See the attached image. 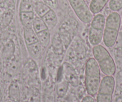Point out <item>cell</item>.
Wrapping results in <instances>:
<instances>
[{
    "mask_svg": "<svg viewBox=\"0 0 122 102\" xmlns=\"http://www.w3.org/2000/svg\"><path fill=\"white\" fill-rule=\"evenodd\" d=\"M114 56L116 68L118 69V71L122 70V49L118 47L116 48L114 51Z\"/></svg>",
    "mask_w": 122,
    "mask_h": 102,
    "instance_id": "cell-20",
    "label": "cell"
},
{
    "mask_svg": "<svg viewBox=\"0 0 122 102\" xmlns=\"http://www.w3.org/2000/svg\"><path fill=\"white\" fill-rule=\"evenodd\" d=\"M106 17L104 15L98 13L93 16L90 22L88 34L89 43L93 47L100 44L103 39Z\"/></svg>",
    "mask_w": 122,
    "mask_h": 102,
    "instance_id": "cell-4",
    "label": "cell"
},
{
    "mask_svg": "<svg viewBox=\"0 0 122 102\" xmlns=\"http://www.w3.org/2000/svg\"><path fill=\"white\" fill-rule=\"evenodd\" d=\"M3 9H1V8H0V16H1V15L2 13H3Z\"/></svg>",
    "mask_w": 122,
    "mask_h": 102,
    "instance_id": "cell-26",
    "label": "cell"
},
{
    "mask_svg": "<svg viewBox=\"0 0 122 102\" xmlns=\"http://www.w3.org/2000/svg\"><path fill=\"white\" fill-rule=\"evenodd\" d=\"M81 102H96L95 100L94 99L93 97L91 96H87L83 97Z\"/></svg>",
    "mask_w": 122,
    "mask_h": 102,
    "instance_id": "cell-24",
    "label": "cell"
},
{
    "mask_svg": "<svg viewBox=\"0 0 122 102\" xmlns=\"http://www.w3.org/2000/svg\"><path fill=\"white\" fill-rule=\"evenodd\" d=\"M23 38L26 45L34 44L38 42L37 33L32 28H23Z\"/></svg>",
    "mask_w": 122,
    "mask_h": 102,
    "instance_id": "cell-13",
    "label": "cell"
},
{
    "mask_svg": "<svg viewBox=\"0 0 122 102\" xmlns=\"http://www.w3.org/2000/svg\"><path fill=\"white\" fill-rule=\"evenodd\" d=\"M41 1L53 10L57 9L59 7L58 0H41Z\"/></svg>",
    "mask_w": 122,
    "mask_h": 102,
    "instance_id": "cell-23",
    "label": "cell"
},
{
    "mask_svg": "<svg viewBox=\"0 0 122 102\" xmlns=\"http://www.w3.org/2000/svg\"><path fill=\"white\" fill-rule=\"evenodd\" d=\"M110 0H91L89 8L93 15L100 13L105 8Z\"/></svg>",
    "mask_w": 122,
    "mask_h": 102,
    "instance_id": "cell-12",
    "label": "cell"
},
{
    "mask_svg": "<svg viewBox=\"0 0 122 102\" xmlns=\"http://www.w3.org/2000/svg\"><path fill=\"white\" fill-rule=\"evenodd\" d=\"M36 14L35 11L30 12H19V20L23 28H32V22L34 19Z\"/></svg>",
    "mask_w": 122,
    "mask_h": 102,
    "instance_id": "cell-11",
    "label": "cell"
},
{
    "mask_svg": "<svg viewBox=\"0 0 122 102\" xmlns=\"http://www.w3.org/2000/svg\"><path fill=\"white\" fill-rule=\"evenodd\" d=\"M15 5L7 7L3 9L0 16V32L5 30L11 24L15 14Z\"/></svg>",
    "mask_w": 122,
    "mask_h": 102,
    "instance_id": "cell-7",
    "label": "cell"
},
{
    "mask_svg": "<svg viewBox=\"0 0 122 102\" xmlns=\"http://www.w3.org/2000/svg\"><path fill=\"white\" fill-rule=\"evenodd\" d=\"M92 54L99 65L101 71L105 76H114L116 72V65L113 57L107 49L99 44L93 47Z\"/></svg>",
    "mask_w": 122,
    "mask_h": 102,
    "instance_id": "cell-3",
    "label": "cell"
},
{
    "mask_svg": "<svg viewBox=\"0 0 122 102\" xmlns=\"http://www.w3.org/2000/svg\"><path fill=\"white\" fill-rule=\"evenodd\" d=\"M122 23V17L118 12L112 11L105 20L103 43L108 48L113 47L117 43Z\"/></svg>",
    "mask_w": 122,
    "mask_h": 102,
    "instance_id": "cell-1",
    "label": "cell"
},
{
    "mask_svg": "<svg viewBox=\"0 0 122 102\" xmlns=\"http://www.w3.org/2000/svg\"><path fill=\"white\" fill-rule=\"evenodd\" d=\"M34 11V2L32 0H21L19 12H30Z\"/></svg>",
    "mask_w": 122,
    "mask_h": 102,
    "instance_id": "cell-18",
    "label": "cell"
},
{
    "mask_svg": "<svg viewBox=\"0 0 122 102\" xmlns=\"http://www.w3.org/2000/svg\"><path fill=\"white\" fill-rule=\"evenodd\" d=\"M63 70L66 81L73 86H77L78 85V76L73 67L68 63L65 62L63 64Z\"/></svg>",
    "mask_w": 122,
    "mask_h": 102,
    "instance_id": "cell-8",
    "label": "cell"
},
{
    "mask_svg": "<svg viewBox=\"0 0 122 102\" xmlns=\"http://www.w3.org/2000/svg\"><path fill=\"white\" fill-rule=\"evenodd\" d=\"M51 8L48 6L47 4L43 3L42 1L35 2L34 3V11L36 15L41 18L47 12L49 11Z\"/></svg>",
    "mask_w": 122,
    "mask_h": 102,
    "instance_id": "cell-16",
    "label": "cell"
},
{
    "mask_svg": "<svg viewBox=\"0 0 122 102\" xmlns=\"http://www.w3.org/2000/svg\"><path fill=\"white\" fill-rule=\"evenodd\" d=\"M116 88V80L113 76H105L101 81L97 94L96 102H112Z\"/></svg>",
    "mask_w": 122,
    "mask_h": 102,
    "instance_id": "cell-5",
    "label": "cell"
},
{
    "mask_svg": "<svg viewBox=\"0 0 122 102\" xmlns=\"http://www.w3.org/2000/svg\"><path fill=\"white\" fill-rule=\"evenodd\" d=\"M101 69L93 57L87 60L85 67V87L88 95H97L101 81Z\"/></svg>",
    "mask_w": 122,
    "mask_h": 102,
    "instance_id": "cell-2",
    "label": "cell"
},
{
    "mask_svg": "<svg viewBox=\"0 0 122 102\" xmlns=\"http://www.w3.org/2000/svg\"><path fill=\"white\" fill-rule=\"evenodd\" d=\"M121 25H122V23H121Z\"/></svg>",
    "mask_w": 122,
    "mask_h": 102,
    "instance_id": "cell-28",
    "label": "cell"
},
{
    "mask_svg": "<svg viewBox=\"0 0 122 102\" xmlns=\"http://www.w3.org/2000/svg\"><path fill=\"white\" fill-rule=\"evenodd\" d=\"M78 19L85 24L91 22L93 19V14L92 13L89 5L85 0H68Z\"/></svg>",
    "mask_w": 122,
    "mask_h": 102,
    "instance_id": "cell-6",
    "label": "cell"
},
{
    "mask_svg": "<svg viewBox=\"0 0 122 102\" xmlns=\"http://www.w3.org/2000/svg\"><path fill=\"white\" fill-rule=\"evenodd\" d=\"M15 44L12 39H9L4 44L1 51V57L5 61L11 59L15 52Z\"/></svg>",
    "mask_w": 122,
    "mask_h": 102,
    "instance_id": "cell-10",
    "label": "cell"
},
{
    "mask_svg": "<svg viewBox=\"0 0 122 102\" xmlns=\"http://www.w3.org/2000/svg\"><path fill=\"white\" fill-rule=\"evenodd\" d=\"M108 7L112 11L118 12L122 10V0H110Z\"/></svg>",
    "mask_w": 122,
    "mask_h": 102,
    "instance_id": "cell-22",
    "label": "cell"
},
{
    "mask_svg": "<svg viewBox=\"0 0 122 102\" xmlns=\"http://www.w3.org/2000/svg\"><path fill=\"white\" fill-rule=\"evenodd\" d=\"M9 1L10 0H0V8L3 10Z\"/></svg>",
    "mask_w": 122,
    "mask_h": 102,
    "instance_id": "cell-25",
    "label": "cell"
},
{
    "mask_svg": "<svg viewBox=\"0 0 122 102\" xmlns=\"http://www.w3.org/2000/svg\"><path fill=\"white\" fill-rule=\"evenodd\" d=\"M34 2H37V1H41V0H32Z\"/></svg>",
    "mask_w": 122,
    "mask_h": 102,
    "instance_id": "cell-27",
    "label": "cell"
},
{
    "mask_svg": "<svg viewBox=\"0 0 122 102\" xmlns=\"http://www.w3.org/2000/svg\"><path fill=\"white\" fill-rule=\"evenodd\" d=\"M69 83L66 81H64L61 82L57 85V88H56V92L58 97H64L65 95L66 94V92L68 89Z\"/></svg>",
    "mask_w": 122,
    "mask_h": 102,
    "instance_id": "cell-21",
    "label": "cell"
},
{
    "mask_svg": "<svg viewBox=\"0 0 122 102\" xmlns=\"http://www.w3.org/2000/svg\"><path fill=\"white\" fill-rule=\"evenodd\" d=\"M9 96L13 102H17L20 98L19 87L17 84L15 82H13L9 87Z\"/></svg>",
    "mask_w": 122,
    "mask_h": 102,
    "instance_id": "cell-19",
    "label": "cell"
},
{
    "mask_svg": "<svg viewBox=\"0 0 122 102\" xmlns=\"http://www.w3.org/2000/svg\"><path fill=\"white\" fill-rule=\"evenodd\" d=\"M27 50L30 57L34 59H38L42 54V47L38 42L26 45Z\"/></svg>",
    "mask_w": 122,
    "mask_h": 102,
    "instance_id": "cell-14",
    "label": "cell"
},
{
    "mask_svg": "<svg viewBox=\"0 0 122 102\" xmlns=\"http://www.w3.org/2000/svg\"><path fill=\"white\" fill-rule=\"evenodd\" d=\"M32 28L37 34L48 29V28L45 22L43 21V20L41 17L37 16V15L36 16L33 22H32Z\"/></svg>",
    "mask_w": 122,
    "mask_h": 102,
    "instance_id": "cell-17",
    "label": "cell"
},
{
    "mask_svg": "<svg viewBox=\"0 0 122 102\" xmlns=\"http://www.w3.org/2000/svg\"><path fill=\"white\" fill-rule=\"evenodd\" d=\"M37 38L38 43L43 49H46L49 45L50 41V34L49 29L43 30L39 33H37Z\"/></svg>",
    "mask_w": 122,
    "mask_h": 102,
    "instance_id": "cell-15",
    "label": "cell"
},
{
    "mask_svg": "<svg viewBox=\"0 0 122 102\" xmlns=\"http://www.w3.org/2000/svg\"><path fill=\"white\" fill-rule=\"evenodd\" d=\"M41 19L45 22L49 30L53 29L58 23L57 15L55 10L52 9H51L48 12H47L41 17Z\"/></svg>",
    "mask_w": 122,
    "mask_h": 102,
    "instance_id": "cell-9",
    "label": "cell"
}]
</instances>
